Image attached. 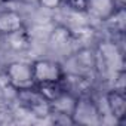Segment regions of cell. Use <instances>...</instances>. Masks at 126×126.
Returning a JSON list of instances; mask_svg holds the SVG:
<instances>
[{"label":"cell","instance_id":"1","mask_svg":"<svg viewBox=\"0 0 126 126\" xmlns=\"http://www.w3.org/2000/svg\"><path fill=\"white\" fill-rule=\"evenodd\" d=\"M3 74H5L6 83L15 92L16 91H21V89L33 88L36 85L34 83L33 70H31V64H30V62L12 61V62H9V64L5 65Z\"/></svg>","mask_w":126,"mask_h":126},{"label":"cell","instance_id":"2","mask_svg":"<svg viewBox=\"0 0 126 126\" xmlns=\"http://www.w3.org/2000/svg\"><path fill=\"white\" fill-rule=\"evenodd\" d=\"M31 70H33V77L34 83H58L62 80L65 74V68L62 64L56 59L50 58H40L31 62ZM34 85V86H36Z\"/></svg>","mask_w":126,"mask_h":126},{"label":"cell","instance_id":"3","mask_svg":"<svg viewBox=\"0 0 126 126\" xmlns=\"http://www.w3.org/2000/svg\"><path fill=\"white\" fill-rule=\"evenodd\" d=\"M15 96H16L19 107L25 110L27 113L33 114L34 117H40V119L49 117V113H50L49 102L42 96V94L36 89V86L16 91Z\"/></svg>","mask_w":126,"mask_h":126},{"label":"cell","instance_id":"4","mask_svg":"<svg viewBox=\"0 0 126 126\" xmlns=\"http://www.w3.org/2000/svg\"><path fill=\"white\" fill-rule=\"evenodd\" d=\"M74 125H99L102 123V113L92 98V95H82L76 98L73 110Z\"/></svg>","mask_w":126,"mask_h":126},{"label":"cell","instance_id":"5","mask_svg":"<svg viewBox=\"0 0 126 126\" xmlns=\"http://www.w3.org/2000/svg\"><path fill=\"white\" fill-rule=\"evenodd\" d=\"M79 40L76 33L65 25H56L49 34V47L61 53H73Z\"/></svg>","mask_w":126,"mask_h":126},{"label":"cell","instance_id":"6","mask_svg":"<svg viewBox=\"0 0 126 126\" xmlns=\"http://www.w3.org/2000/svg\"><path fill=\"white\" fill-rule=\"evenodd\" d=\"M119 8L122 6L116 3V0H88L86 14L94 19L107 22Z\"/></svg>","mask_w":126,"mask_h":126},{"label":"cell","instance_id":"7","mask_svg":"<svg viewBox=\"0 0 126 126\" xmlns=\"http://www.w3.org/2000/svg\"><path fill=\"white\" fill-rule=\"evenodd\" d=\"M105 104L108 108V113L111 114V117L117 122L122 123L125 120L126 116V96H125V91L120 89H110L105 94Z\"/></svg>","mask_w":126,"mask_h":126},{"label":"cell","instance_id":"8","mask_svg":"<svg viewBox=\"0 0 126 126\" xmlns=\"http://www.w3.org/2000/svg\"><path fill=\"white\" fill-rule=\"evenodd\" d=\"M25 27L24 16L14 9H5L0 12V36L15 33Z\"/></svg>","mask_w":126,"mask_h":126},{"label":"cell","instance_id":"9","mask_svg":"<svg viewBox=\"0 0 126 126\" xmlns=\"http://www.w3.org/2000/svg\"><path fill=\"white\" fill-rule=\"evenodd\" d=\"M0 39L3 40L6 49H9L12 52H25L31 46V37L27 31V27L15 31V33L6 34V36H0Z\"/></svg>","mask_w":126,"mask_h":126},{"label":"cell","instance_id":"10","mask_svg":"<svg viewBox=\"0 0 126 126\" xmlns=\"http://www.w3.org/2000/svg\"><path fill=\"white\" fill-rule=\"evenodd\" d=\"M36 89L42 94V96L47 102H52L53 99H56L64 92V88H62L61 82H58V83H40V85H36Z\"/></svg>","mask_w":126,"mask_h":126},{"label":"cell","instance_id":"11","mask_svg":"<svg viewBox=\"0 0 126 126\" xmlns=\"http://www.w3.org/2000/svg\"><path fill=\"white\" fill-rule=\"evenodd\" d=\"M64 5L77 14H86L88 0H64Z\"/></svg>","mask_w":126,"mask_h":126},{"label":"cell","instance_id":"12","mask_svg":"<svg viewBox=\"0 0 126 126\" xmlns=\"http://www.w3.org/2000/svg\"><path fill=\"white\" fill-rule=\"evenodd\" d=\"M50 122L55 125H74V120L71 116L68 114H56V113H50L49 114Z\"/></svg>","mask_w":126,"mask_h":126},{"label":"cell","instance_id":"13","mask_svg":"<svg viewBox=\"0 0 126 126\" xmlns=\"http://www.w3.org/2000/svg\"><path fill=\"white\" fill-rule=\"evenodd\" d=\"M37 3L43 9L55 11V9H59L62 5H64V0H37Z\"/></svg>","mask_w":126,"mask_h":126},{"label":"cell","instance_id":"14","mask_svg":"<svg viewBox=\"0 0 126 126\" xmlns=\"http://www.w3.org/2000/svg\"><path fill=\"white\" fill-rule=\"evenodd\" d=\"M2 3H19V2H24V0H0Z\"/></svg>","mask_w":126,"mask_h":126},{"label":"cell","instance_id":"15","mask_svg":"<svg viewBox=\"0 0 126 126\" xmlns=\"http://www.w3.org/2000/svg\"><path fill=\"white\" fill-rule=\"evenodd\" d=\"M0 111H2V101H0Z\"/></svg>","mask_w":126,"mask_h":126}]
</instances>
